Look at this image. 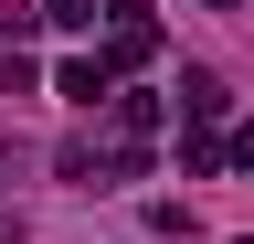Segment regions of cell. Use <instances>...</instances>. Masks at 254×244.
I'll list each match as a JSON object with an SVG mask.
<instances>
[{
  "mask_svg": "<svg viewBox=\"0 0 254 244\" xmlns=\"http://www.w3.org/2000/svg\"><path fill=\"white\" fill-rule=\"evenodd\" d=\"M53 96L64 106H117V64H106V53H74V64L53 75Z\"/></svg>",
  "mask_w": 254,
  "mask_h": 244,
  "instance_id": "obj_1",
  "label": "cell"
},
{
  "mask_svg": "<svg viewBox=\"0 0 254 244\" xmlns=\"http://www.w3.org/2000/svg\"><path fill=\"white\" fill-rule=\"evenodd\" d=\"M106 138H127V149H148V138H159V96H148V85H127V96L106 106Z\"/></svg>",
  "mask_w": 254,
  "mask_h": 244,
  "instance_id": "obj_2",
  "label": "cell"
},
{
  "mask_svg": "<svg viewBox=\"0 0 254 244\" xmlns=\"http://www.w3.org/2000/svg\"><path fill=\"white\" fill-rule=\"evenodd\" d=\"M222 106H233V96H222V75L190 64V75H180V117H190V128H222Z\"/></svg>",
  "mask_w": 254,
  "mask_h": 244,
  "instance_id": "obj_3",
  "label": "cell"
},
{
  "mask_svg": "<svg viewBox=\"0 0 254 244\" xmlns=\"http://www.w3.org/2000/svg\"><path fill=\"white\" fill-rule=\"evenodd\" d=\"M212 170H233V138L190 128V138H180V180H212Z\"/></svg>",
  "mask_w": 254,
  "mask_h": 244,
  "instance_id": "obj_4",
  "label": "cell"
},
{
  "mask_svg": "<svg viewBox=\"0 0 254 244\" xmlns=\"http://www.w3.org/2000/svg\"><path fill=\"white\" fill-rule=\"evenodd\" d=\"M32 85H43V75H32V53H0V96H32Z\"/></svg>",
  "mask_w": 254,
  "mask_h": 244,
  "instance_id": "obj_5",
  "label": "cell"
},
{
  "mask_svg": "<svg viewBox=\"0 0 254 244\" xmlns=\"http://www.w3.org/2000/svg\"><path fill=\"white\" fill-rule=\"evenodd\" d=\"M43 11L64 21V32H85V21H95V0H43Z\"/></svg>",
  "mask_w": 254,
  "mask_h": 244,
  "instance_id": "obj_6",
  "label": "cell"
},
{
  "mask_svg": "<svg viewBox=\"0 0 254 244\" xmlns=\"http://www.w3.org/2000/svg\"><path fill=\"white\" fill-rule=\"evenodd\" d=\"M201 11H244V0H201Z\"/></svg>",
  "mask_w": 254,
  "mask_h": 244,
  "instance_id": "obj_7",
  "label": "cell"
},
{
  "mask_svg": "<svg viewBox=\"0 0 254 244\" xmlns=\"http://www.w3.org/2000/svg\"><path fill=\"white\" fill-rule=\"evenodd\" d=\"M244 244H254V234H244Z\"/></svg>",
  "mask_w": 254,
  "mask_h": 244,
  "instance_id": "obj_8",
  "label": "cell"
}]
</instances>
